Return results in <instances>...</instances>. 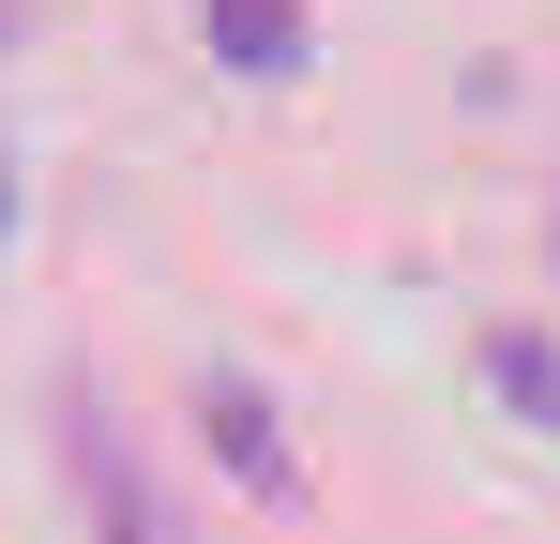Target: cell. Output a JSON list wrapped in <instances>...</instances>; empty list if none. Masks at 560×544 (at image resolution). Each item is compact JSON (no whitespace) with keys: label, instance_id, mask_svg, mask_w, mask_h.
I'll use <instances>...</instances> for the list:
<instances>
[{"label":"cell","instance_id":"cell-1","mask_svg":"<svg viewBox=\"0 0 560 544\" xmlns=\"http://www.w3.org/2000/svg\"><path fill=\"white\" fill-rule=\"evenodd\" d=\"M485 378H500V393L560 439V348H546V333H485Z\"/></svg>","mask_w":560,"mask_h":544},{"label":"cell","instance_id":"cell-2","mask_svg":"<svg viewBox=\"0 0 560 544\" xmlns=\"http://www.w3.org/2000/svg\"><path fill=\"white\" fill-rule=\"evenodd\" d=\"M212 439L243 453V469H258V484H288V439H273V409H258V393H243V378H228V393H212Z\"/></svg>","mask_w":560,"mask_h":544},{"label":"cell","instance_id":"cell-3","mask_svg":"<svg viewBox=\"0 0 560 544\" xmlns=\"http://www.w3.org/2000/svg\"><path fill=\"white\" fill-rule=\"evenodd\" d=\"M212 15H228V46H243V61H288V0H212Z\"/></svg>","mask_w":560,"mask_h":544}]
</instances>
